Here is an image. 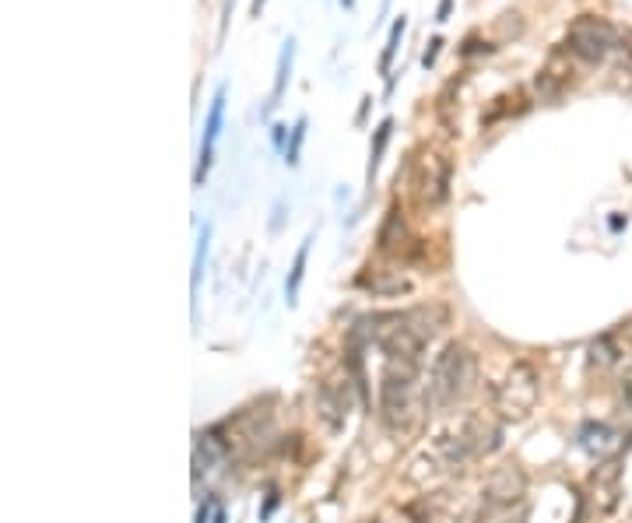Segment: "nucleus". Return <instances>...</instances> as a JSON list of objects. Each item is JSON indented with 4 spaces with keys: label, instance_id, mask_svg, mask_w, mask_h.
<instances>
[{
    "label": "nucleus",
    "instance_id": "obj_17",
    "mask_svg": "<svg viewBox=\"0 0 632 523\" xmlns=\"http://www.w3.org/2000/svg\"><path fill=\"white\" fill-rule=\"evenodd\" d=\"M404 29H408V18H397L394 25H390V36H387V50H383V57H380V71L387 74V81L394 78L390 74V64H394V57H397V50H401V36H404Z\"/></svg>",
    "mask_w": 632,
    "mask_h": 523
},
{
    "label": "nucleus",
    "instance_id": "obj_24",
    "mask_svg": "<svg viewBox=\"0 0 632 523\" xmlns=\"http://www.w3.org/2000/svg\"><path fill=\"white\" fill-rule=\"evenodd\" d=\"M622 401L632 408V362H629V373H625V380H622Z\"/></svg>",
    "mask_w": 632,
    "mask_h": 523
},
{
    "label": "nucleus",
    "instance_id": "obj_11",
    "mask_svg": "<svg viewBox=\"0 0 632 523\" xmlns=\"http://www.w3.org/2000/svg\"><path fill=\"white\" fill-rule=\"evenodd\" d=\"M232 453V443L222 436V429H208V432H197V443H194V474H208L215 467H222Z\"/></svg>",
    "mask_w": 632,
    "mask_h": 523
},
{
    "label": "nucleus",
    "instance_id": "obj_6",
    "mask_svg": "<svg viewBox=\"0 0 632 523\" xmlns=\"http://www.w3.org/2000/svg\"><path fill=\"white\" fill-rule=\"evenodd\" d=\"M450 180H453V165L443 151H425L411 165V197H415L418 208L432 211L450 197Z\"/></svg>",
    "mask_w": 632,
    "mask_h": 523
},
{
    "label": "nucleus",
    "instance_id": "obj_26",
    "mask_svg": "<svg viewBox=\"0 0 632 523\" xmlns=\"http://www.w3.org/2000/svg\"><path fill=\"white\" fill-rule=\"evenodd\" d=\"M229 11H232V0H225V11H222V36H225V25H229Z\"/></svg>",
    "mask_w": 632,
    "mask_h": 523
},
{
    "label": "nucleus",
    "instance_id": "obj_23",
    "mask_svg": "<svg viewBox=\"0 0 632 523\" xmlns=\"http://www.w3.org/2000/svg\"><path fill=\"white\" fill-rule=\"evenodd\" d=\"M215 506H218L215 499H208V502H204V506H201V513H197V523H211V516H215Z\"/></svg>",
    "mask_w": 632,
    "mask_h": 523
},
{
    "label": "nucleus",
    "instance_id": "obj_30",
    "mask_svg": "<svg viewBox=\"0 0 632 523\" xmlns=\"http://www.w3.org/2000/svg\"><path fill=\"white\" fill-rule=\"evenodd\" d=\"M274 144H285V127H274Z\"/></svg>",
    "mask_w": 632,
    "mask_h": 523
},
{
    "label": "nucleus",
    "instance_id": "obj_15",
    "mask_svg": "<svg viewBox=\"0 0 632 523\" xmlns=\"http://www.w3.org/2000/svg\"><path fill=\"white\" fill-rule=\"evenodd\" d=\"M622 355H625V348L618 344V334H604V337H597V341L590 344V366H594V369L618 366V362H622Z\"/></svg>",
    "mask_w": 632,
    "mask_h": 523
},
{
    "label": "nucleus",
    "instance_id": "obj_12",
    "mask_svg": "<svg viewBox=\"0 0 632 523\" xmlns=\"http://www.w3.org/2000/svg\"><path fill=\"white\" fill-rule=\"evenodd\" d=\"M569 81H573V67L566 60V50H555L548 64L538 71V95L541 99H559Z\"/></svg>",
    "mask_w": 632,
    "mask_h": 523
},
{
    "label": "nucleus",
    "instance_id": "obj_27",
    "mask_svg": "<svg viewBox=\"0 0 632 523\" xmlns=\"http://www.w3.org/2000/svg\"><path fill=\"white\" fill-rule=\"evenodd\" d=\"M211 523H225V509H222V502L215 506V516H211Z\"/></svg>",
    "mask_w": 632,
    "mask_h": 523
},
{
    "label": "nucleus",
    "instance_id": "obj_21",
    "mask_svg": "<svg viewBox=\"0 0 632 523\" xmlns=\"http://www.w3.org/2000/svg\"><path fill=\"white\" fill-rule=\"evenodd\" d=\"M302 137H306V116H299V120H295V127H292V141H288V148H285V162H288V165L299 162Z\"/></svg>",
    "mask_w": 632,
    "mask_h": 523
},
{
    "label": "nucleus",
    "instance_id": "obj_16",
    "mask_svg": "<svg viewBox=\"0 0 632 523\" xmlns=\"http://www.w3.org/2000/svg\"><path fill=\"white\" fill-rule=\"evenodd\" d=\"M404 243H408V225H404L401 211L390 208L387 222H383V229H380V250L401 253V250H404Z\"/></svg>",
    "mask_w": 632,
    "mask_h": 523
},
{
    "label": "nucleus",
    "instance_id": "obj_31",
    "mask_svg": "<svg viewBox=\"0 0 632 523\" xmlns=\"http://www.w3.org/2000/svg\"><path fill=\"white\" fill-rule=\"evenodd\" d=\"M341 4H345V8H355V0H341Z\"/></svg>",
    "mask_w": 632,
    "mask_h": 523
},
{
    "label": "nucleus",
    "instance_id": "obj_4",
    "mask_svg": "<svg viewBox=\"0 0 632 523\" xmlns=\"http://www.w3.org/2000/svg\"><path fill=\"white\" fill-rule=\"evenodd\" d=\"M541 397V376L531 362H513L510 373L496 383L492 390V411L503 422H524L531 418V411L538 408Z\"/></svg>",
    "mask_w": 632,
    "mask_h": 523
},
{
    "label": "nucleus",
    "instance_id": "obj_22",
    "mask_svg": "<svg viewBox=\"0 0 632 523\" xmlns=\"http://www.w3.org/2000/svg\"><path fill=\"white\" fill-rule=\"evenodd\" d=\"M439 46H443V39H432V43H429V50H425V57H422V64H425V67H432V64H436V57H439Z\"/></svg>",
    "mask_w": 632,
    "mask_h": 523
},
{
    "label": "nucleus",
    "instance_id": "obj_29",
    "mask_svg": "<svg viewBox=\"0 0 632 523\" xmlns=\"http://www.w3.org/2000/svg\"><path fill=\"white\" fill-rule=\"evenodd\" d=\"M492 523H524V516H499V520H492Z\"/></svg>",
    "mask_w": 632,
    "mask_h": 523
},
{
    "label": "nucleus",
    "instance_id": "obj_13",
    "mask_svg": "<svg viewBox=\"0 0 632 523\" xmlns=\"http://www.w3.org/2000/svg\"><path fill=\"white\" fill-rule=\"evenodd\" d=\"M576 443H580V450L583 453H590L594 460H601V457H608V453H615L618 446L625 443L622 436H618L611 425H604V422H587L580 429V436H576Z\"/></svg>",
    "mask_w": 632,
    "mask_h": 523
},
{
    "label": "nucleus",
    "instance_id": "obj_32",
    "mask_svg": "<svg viewBox=\"0 0 632 523\" xmlns=\"http://www.w3.org/2000/svg\"><path fill=\"white\" fill-rule=\"evenodd\" d=\"M369 523H387V520H369Z\"/></svg>",
    "mask_w": 632,
    "mask_h": 523
},
{
    "label": "nucleus",
    "instance_id": "obj_5",
    "mask_svg": "<svg viewBox=\"0 0 632 523\" xmlns=\"http://www.w3.org/2000/svg\"><path fill=\"white\" fill-rule=\"evenodd\" d=\"M618 50V32L597 15H580L566 32V53L583 64H601Z\"/></svg>",
    "mask_w": 632,
    "mask_h": 523
},
{
    "label": "nucleus",
    "instance_id": "obj_7",
    "mask_svg": "<svg viewBox=\"0 0 632 523\" xmlns=\"http://www.w3.org/2000/svg\"><path fill=\"white\" fill-rule=\"evenodd\" d=\"M524 492H527V478L517 464L496 467L482 485V513L478 516H482L485 523L499 520V516H510V509L520 506Z\"/></svg>",
    "mask_w": 632,
    "mask_h": 523
},
{
    "label": "nucleus",
    "instance_id": "obj_1",
    "mask_svg": "<svg viewBox=\"0 0 632 523\" xmlns=\"http://www.w3.org/2000/svg\"><path fill=\"white\" fill-rule=\"evenodd\" d=\"M429 408V394L422 387V362L387 359L380 376V418L390 432H411Z\"/></svg>",
    "mask_w": 632,
    "mask_h": 523
},
{
    "label": "nucleus",
    "instance_id": "obj_8",
    "mask_svg": "<svg viewBox=\"0 0 632 523\" xmlns=\"http://www.w3.org/2000/svg\"><path fill=\"white\" fill-rule=\"evenodd\" d=\"M348 408H352V380H348V376L345 380H324L316 387V411H320V418H324L334 432L345 425Z\"/></svg>",
    "mask_w": 632,
    "mask_h": 523
},
{
    "label": "nucleus",
    "instance_id": "obj_19",
    "mask_svg": "<svg viewBox=\"0 0 632 523\" xmlns=\"http://www.w3.org/2000/svg\"><path fill=\"white\" fill-rule=\"evenodd\" d=\"M309 243H313V239H306V243H302V250H299V253H295V264H292V274H288V285H285V292H288V302H295V292H299V285H302V271H306Z\"/></svg>",
    "mask_w": 632,
    "mask_h": 523
},
{
    "label": "nucleus",
    "instance_id": "obj_20",
    "mask_svg": "<svg viewBox=\"0 0 632 523\" xmlns=\"http://www.w3.org/2000/svg\"><path fill=\"white\" fill-rule=\"evenodd\" d=\"M208 239H211V225H204V229H201V239H197V253H194V274H190V281H194V288L201 285L204 257H208Z\"/></svg>",
    "mask_w": 632,
    "mask_h": 523
},
{
    "label": "nucleus",
    "instance_id": "obj_2",
    "mask_svg": "<svg viewBox=\"0 0 632 523\" xmlns=\"http://www.w3.org/2000/svg\"><path fill=\"white\" fill-rule=\"evenodd\" d=\"M478 355L460 341H450L443 352L436 355L429 369V383H425V394H429V408L446 411L464 404L467 397L478 390Z\"/></svg>",
    "mask_w": 632,
    "mask_h": 523
},
{
    "label": "nucleus",
    "instance_id": "obj_9",
    "mask_svg": "<svg viewBox=\"0 0 632 523\" xmlns=\"http://www.w3.org/2000/svg\"><path fill=\"white\" fill-rule=\"evenodd\" d=\"M225 95H229V85H218L215 99H211L208 109V123H204V141H201V155H197V172H194V183H204L211 169V151H215V141L222 134V120H225Z\"/></svg>",
    "mask_w": 632,
    "mask_h": 523
},
{
    "label": "nucleus",
    "instance_id": "obj_10",
    "mask_svg": "<svg viewBox=\"0 0 632 523\" xmlns=\"http://www.w3.org/2000/svg\"><path fill=\"white\" fill-rule=\"evenodd\" d=\"M590 492L601 513H611L618 506V495H622V464L618 460H604L601 467H594L590 474Z\"/></svg>",
    "mask_w": 632,
    "mask_h": 523
},
{
    "label": "nucleus",
    "instance_id": "obj_3",
    "mask_svg": "<svg viewBox=\"0 0 632 523\" xmlns=\"http://www.w3.org/2000/svg\"><path fill=\"white\" fill-rule=\"evenodd\" d=\"M503 446V418L492 415H467L457 432H446L436 443V460L446 471H460L471 460H485Z\"/></svg>",
    "mask_w": 632,
    "mask_h": 523
},
{
    "label": "nucleus",
    "instance_id": "obj_28",
    "mask_svg": "<svg viewBox=\"0 0 632 523\" xmlns=\"http://www.w3.org/2000/svg\"><path fill=\"white\" fill-rule=\"evenodd\" d=\"M260 11H264V0H253V4H250V15H253V18H260Z\"/></svg>",
    "mask_w": 632,
    "mask_h": 523
},
{
    "label": "nucleus",
    "instance_id": "obj_25",
    "mask_svg": "<svg viewBox=\"0 0 632 523\" xmlns=\"http://www.w3.org/2000/svg\"><path fill=\"white\" fill-rule=\"evenodd\" d=\"M450 4H453V0H439V22H446V15H450Z\"/></svg>",
    "mask_w": 632,
    "mask_h": 523
},
{
    "label": "nucleus",
    "instance_id": "obj_18",
    "mask_svg": "<svg viewBox=\"0 0 632 523\" xmlns=\"http://www.w3.org/2000/svg\"><path fill=\"white\" fill-rule=\"evenodd\" d=\"M390 130H394V120H383L380 127H376V144H373V155H369V169H366L369 183H373L376 169H380V158H383V148H387V141H390Z\"/></svg>",
    "mask_w": 632,
    "mask_h": 523
},
{
    "label": "nucleus",
    "instance_id": "obj_14",
    "mask_svg": "<svg viewBox=\"0 0 632 523\" xmlns=\"http://www.w3.org/2000/svg\"><path fill=\"white\" fill-rule=\"evenodd\" d=\"M292 60H295V39L288 36L285 43H281L278 71H274V88H271V99H267V113H271V109L278 106V99H281V95H285V88H288V78H292Z\"/></svg>",
    "mask_w": 632,
    "mask_h": 523
}]
</instances>
